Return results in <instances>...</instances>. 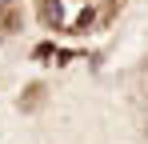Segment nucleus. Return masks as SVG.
I'll return each mask as SVG.
<instances>
[{
  "instance_id": "f03ea898",
  "label": "nucleus",
  "mask_w": 148,
  "mask_h": 144,
  "mask_svg": "<svg viewBox=\"0 0 148 144\" xmlns=\"http://www.w3.org/2000/svg\"><path fill=\"white\" fill-rule=\"evenodd\" d=\"M88 24H92V8H88V12H80V20H76L72 28H88Z\"/></svg>"
},
{
  "instance_id": "f257e3e1",
  "label": "nucleus",
  "mask_w": 148,
  "mask_h": 144,
  "mask_svg": "<svg viewBox=\"0 0 148 144\" xmlns=\"http://www.w3.org/2000/svg\"><path fill=\"white\" fill-rule=\"evenodd\" d=\"M40 20L48 24V28H60V20H64V8H60V0H40Z\"/></svg>"
}]
</instances>
